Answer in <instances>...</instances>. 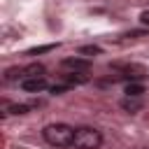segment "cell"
Instances as JSON below:
<instances>
[{"label":"cell","mask_w":149,"mask_h":149,"mask_svg":"<svg viewBox=\"0 0 149 149\" xmlns=\"http://www.w3.org/2000/svg\"><path fill=\"white\" fill-rule=\"evenodd\" d=\"M21 88L26 93H40V91L49 88V84L44 77H28V79H21Z\"/></svg>","instance_id":"cell-3"},{"label":"cell","mask_w":149,"mask_h":149,"mask_svg":"<svg viewBox=\"0 0 149 149\" xmlns=\"http://www.w3.org/2000/svg\"><path fill=\"white\" fill-rule=\"evenodd\" d=\"M42 137H44L47 144H51V147H72L74 128L68 126V123H49V126H44Z\"/></svg>","instance_id":"cell-1"},{"label":"cell","mask_w":149,"mask_h":149,"mask_svg":"<svg viewBox=\"0 0 149 149\" xmlns=\"http://www.w3.org/2000/svg\"><path fill=\"white\" fill-rule=\"evenodd\" d=\"M28 77H44V65L33 63V65L23 68V79H28Z\"/></svg>","instance_id":"cell-6"},{"label":"cell","mask_w":149,"mask_h":149,"mask_svg":"<svg viewBox=\"0 0 149 149\" xmlns=\"http://www.w3.org/2000/svg\"><path fill=\"white\" fill-rule=\"evenodd\" d=\"M142 93H144V86L137 81H130L126 86V95H130V98H142Z\"/></svg>","instance_id":"cell-7"},{"label":"cell","mask_w":149,"mask_h":149,"mask_svg":"<svg viewBox=\"0 0 149 149\" xmlns=\"http://www.w3.org/2000/svg\"><path fill=\"white\" fill-rule=\"evenodd\" d=\"M54 47H56V44H47V47H35V49H30L28 54H30V56H35V54H44V51H51Z\"/></svg>","instance_id":"cell-10"},{"label":"cell","mask_w":149,"mask_h":149,"mask_svg":"<svg viewBox=\"0 0 149 149\" xmlns=\"http://www.w3.org/2000/svg\"><path fill=\"white\" fill-rule=\"evenodd\" d=\"M19 77L23 79V68H9V70L5 72V79H7V81H14V79H19Z\"/></svg>","instance_id":"cell-8"},{"label":"cell","mask_w":149,"mask_h":149,"mask_svg":"<svg viewBox=\"0 0 149 149\" xmlns=\"http://www.w3.org/2000/svg\"><path fill=\"white\" fill-rule=\"evenodd\" d=\"M102 49L100 47H95V44H88V47H81L79 49V54H86V56H93V54H100Z\"/></svg>","instance_id":"cell-9"},{"label":"cell","mask_w":149,"mask_h":149,"mask_svg":"<svg viewBox=\"0 0 149 149\" xmlns=\"http://www.w3.org/2000/svg\"><path fill=\"white\" fill-rule=\"evenodd\" d=\"M63 68H68V70H74V72H86L88 68H91V61L88 58H65L63 61Z\"/></svg>","instance_id":"cell-4"},{"label":"cell","mask_w":149,"mask_h":149,"mask_svg":"<svg viewBox=\"0 0 149 149\" xmlns=\"http://www.w3.org/2000/svg\"><path fill=\"white\" fill-rule=\"evenodd\" d=\"M121 107H123L126 112L135 114V112H140V109H142V98H130V95H126V98L121 100Z\"/></svg>","instance_id":"cell-5"},{"label":"cell","mask_w":149,"mask_h":149,"mask_svg":"<svg viewBox=\"0 0 149 149\" xmlns=\"http://www.w3.org/2000/svg\"><path fill=\"white\" fill-rule=\"evenodd\" d=\"M144 35V30H133V33H128V37H142Z\"/></svg>","instance_id":"cell-12"},{"label":"cell","mask_w":149,"mask_h":149,"mask_svg":"<svg viewBox=\"0 0 149 149\" xmlns=\"http://www.w3.org/2000/svg\"><path fill=\"white\" fill-rule=\"evenodd\" d=\"M140 21H142L144 26H149V9H144V12L140 14Z\"/></svg>","instance_id":"cell-11"},{"label":"cell","mask_w":149,"mask_h":149,"mask_svg":"<svg viewBox=\"0 0 149 149\" xmlns=\"http://www.w3.org/2000/svg\"><path fill=\"white\" fill-rule=\"evenodd\" d=\"M100 144H102V133L98 128L91 126L74 128V140H72L74 149H100Z\"/></svg>","instance_id":"cell-2"}]
</instances>
